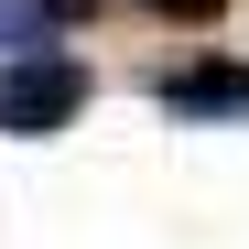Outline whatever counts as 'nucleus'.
I'll return each instance as SVG.
<instances>
[{
	"label": "nucleus",
	"instance_id": "39448f33",
	"mask_svg": "<svg viewBox=\"0 0 249 249\" xmlns=\"http://www.w3.org/2000/svg\"><path fill=\"white\" fill-rule=\"evenodd\" d=\"M0 54H22V44H11V0H0Z\"/></svg>",
	"mask_w": 249,
	"mask_h": 249
},
{
	"label": "nucleus",
	"instance_id": "f257e3e1",
	"mask_svg": "<svg viewBox=\"0 0 249 249\" xmlns=\"http://www.w3.org/2000/svg\"><path fill=\"white\" fill-rule=\"evenodd\" d=\"M98 98V76L76 44H33V54H0V141H54L76 130Z\"/></svg>",
	"mask_w": 249,
	"mask_h": 249
},
{
	"label": "nucleus",
	"instance_id": "7ed1b4c3",
	"mask_svg": "<svg viewBox=\"0 0 249 249\" xmlns=\"http://www.w3.org/2000/svg\"><path fill=\"white\" fill-rule=\"evenodd\" d=\"M98 22V0H11V44H76V33Z\"/></svg>",
	"mask_w": 249,
	"mask_h": 249
},
{
	"label": "nucleus",
	"instance_id": "f03ea898",
	"mask_svg": "<svg viewBox=\"0 0 249 249\" xmlns=\"http://www.w3.org/2000/svg\"><path fill=\"white\" fill-rule=\"evenodd\" d=\"M152 87V108L162 119H249V54H174V65H152L141 76Z\"/></svg>",
	"mask_w": 249,
	"mask_h": 249
},
{
	"label": "nucleus",
	"instance_id": "20e7f679",
	"mask_svg": "<svg viewBox=\"0 0 249 249\" xmlns=\"http://www.w3.org/2000/svg\"><path fill=\"white\" fill-rule=\"evenodd\" d=\"M130 11H152V22H184V33H217V22H228V0H130Z\"/></svg>",
	"mask_w": 249,
	"mask_h": 249
}]
</instances>
